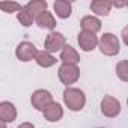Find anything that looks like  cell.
<instances>
[{
  "label": "cell",
  "mask_w": 128,
  "mask_h": 128,
  "mask_svg": "<svg viewBox=\"0 0 128 128\" xmlns=\"http://www.w3.org/2000/svg\"><path fill=\"white\" fill-rule=\"evenodd\" d=\"M54 12L59 18H68L72 12V5L66 0H56L54 2Z\"/></svg>",
  "instance_id": "7c38bea8"
},
{
  "label": "cell",
  "mask_w": 128,
  "mask_h": 128,
  "mask_svg": "<svg viewBox=\"0 0 128 128\" xmlns=\"http://www.w3.org/2000/svg\"><path fill=\"white\" fill-rule=\"evenodd\" d=\"M42 113H44V118L48 120V122H57V120H60L62 119V116H63V108H62V106L60 104H57V102H50L44 110H42Z\"/></svg>",
  "instance_id": "9c48e42d"
},
{
  "label": "cell",
  "mask_w": 128,
  "mask_h": 128,
  "mask_svg": "<svg viewBox=\"0 0 128 128\" xmlns=\"http://www.w3.org/2000/svg\"><path fill=\"white\" fill-rule=\"evenodd\" d=\"M98 128H102V126H98Z\"/></svg>",
  "instance_id": "603a6c76"
},
{
  "label": "cell",
  "mask_w": 128,
  "mask_h": 128,
  "mask_svg": "<svg viewBox=\"0 0 128 128\" xmlns=\"http://www.w3.org/2000/svg\"><path fill=\"white\" fill-rule=\"evenodd\" d=\"M36 53H38L36 47H35L32 42H27V41L20 42V44L17 45V48H15V56H17L21 62H29V60L35 59Z\"/></svg>",
  "instance_id": "52a82bcc"
},
{
  "label": "cell",
  "mask_w": 128,
  "mask_h": 128,
  "mask_svg": "<svg viewBox=\"0 0 128 128\" xmlns=\"http://www.w3.org/2000/svg\"><path fill=\"white\" fill-rule=\"evenodd\" d=\"M17 128H35V125L30 124V122H24V124H20Z\"/></svg>",
  "instance_id": "44dd1931"
},
{
  "label": "cell",
  "mask_w": 128,
  "mask_h": 128,
  "mask_svg": "<svg viewBox=\"0 0 128 128\" xmlns=\"http://www.w3.org/2000/svg\"><path fill=\"white\" fill-rule=\"evenodd\" d=\"M101 112L107 118H114L120 113V102L116 98H113L110 95H106L101 100Z\"/></svg>",
  "instance_id": "5b68a950"
},
{
  "label": "cell",
  "mask_w": 128,
  "mask_h": 128,
  "mask_svg": "<svg viewBox=\"0 0 128 128\" xmlns=\"http://www.w3.org/2000/svg\"><path fill=\"white\" fill-rule=\"evenodd\" d=\"M112 6H113V3L108 2V0H94V2L90 3L92 12H95L98 15H108Z\"/></svg>",
  "instance_id": "9a60e30c"
},
{
  "label": "cell",
  "mask_w": 128,
  "mask_h": 128,
  "mask_svg": "<svg viewBox=\"0 0 128 128\" xmlns=\"http://www.w3.org/2000/svg\"><path fill=\"white\" fill-rule=\"evenodd\" d=\"M36 23H38L39 27H44V29H54L56 27V20H54L53 14L48 12V11L41 12L36 17Z\"/></svg>",
  "instance_id": "2e32d148"
},
{
  "label": "cell",
  "mask_w": 128,
  "mask_h": 128,
  "mask_svg": "<svg viewBox=\"0 0 128 128\" xmlns=\"http://www.w3.org/2000/svg\"><path fill=\"white\" fill-rule=\"evenodd\" d=\"M35 60H36L38 65L42 66V68H50V66H53L56 63V57L53 54L47 53V51H38L36 56H35Z\"/></svg>",
  "instance_id": "e0dca14e"
},
{
  "label": "cell",
  "mask_w": 128,
  "mask_h": 128,
  "mask_svg": "<svg viewBox=\"0 0 128 128\" xmlns=\"http://www.w3.org/2000/svg\"><path fill=\"white\" fill-rule=\"evenodd\" d=\"M116 74L122 82H128V62L122 60L116 65Z\"/></svg>",
  "instance_id": "ac0fdd59"
},
{
  "label": "cell",
  "mask_w": 128,
  "mask_h": 128,
  "mask_svg": "<svg viewBox=\"0 0 128 128\" xmlns=\"http://www.w3.org/2000/svg\"><path fill=\"white\" fill-rule=\"evenodd\" d=\"M57 76L60 78V82L63 84H74L78 78H80V70L77 65H70V63H62L59 71H57Z\"/></svg>",
  "instance_id": "7a4b0ae2"
},
{
  "label": "cell",
  "mask_w": 128,
  "mask_h": 128,
  "mask_svg": "<svg viewBox=\"0 0 128 128\" xmlns=\"http://www.w3.org/2000/svg\"><path fill=\"white\" fill-rule=\"evenodd\" d=\"M80 24H82V29H83V30L92 32V33H96V32L101 29V21H100L96 17H92V15H88V17L82 18Z\"/></svg>",
  "instance_id": "5bb4252c"
},
{
  "label": "cell",
  "mask_w": 128,
  "mask_h": 128,
  "mask_svg": "<svg viewBox=\"0 0 128 128\" xmlns=\"http://www.w3.org/2000/svg\"><path fill=\"white\" fill-rule=\"evenodd\" d=\"M0 9H2L3 12H18L21 11V6L20 3H15V2H0Z\"/></svg>",
  "instance_id": "ffe728a7"
},
{
  "label": "cell",
  "mask_w": 128,
  "mask_h": 128,
  "mask_svg": "<svg viewBox=\"0 0 128 128\" xmlns=\"http://www.w3.org/2000/svg\"><path fill=\"white\" fill-rule=\"evenodd\" d=\"M0 128H6V124H5V122H2V120H0Z\"/></svg>",
  "instance_id": "7402d4cb"
},
{
  "label": "cell",
  "mask_w": 128,
  "mask_h": 128,
  "mask_svg": "<svg viewBox=\"0 0 128 128\" xmlns=\"http://www.w3.org/2000/svg\"><path fill=\"white\" fill-rule=\"evenodd\" d=\"M17 119V108L12 102L3 101L0 102V120L2 122H14Z\"/></svg>",
  "instance_id": "30bf717a"
},
{
  "label": "cell",
  "mask_w": 128,
  "mask_h": 128,
  "mask_svg": "<svg viewBox=\"0 0 128 128\" xmlns=\"http://www.w3.org/2000/svg\"><path fill=\"white\" fill-rule=\"evenodd\" d=\"M17 18H18L20 24H23L24 27H29V26H32V23H33V17H32L24 8H21V11H18Z\"/></svg>",
  "instance_id": "d6986e66"
},
{
  "label": "cell",
  "mask_w": 128,
  "mask_h": 128,
  "mask_svg": "<svg viewBox=\"0 0 128 128\" xmlns=\"http://www.w3.org/2000/svg\"><path fill=\"white\" fill-rule=\"evenodd\" d=\"M98 45L101 53L106 56H114L119 53V39L113 33H104L98 41Z\"/></svg>",
  "instance_id": "3957f363"
},
{
  "label": "cell",
  "mask_w": 128,
  "mask_h": 128,
  "mask_svg": "<svg viewBox=\"0 0 128 128\" xmlns=\"http://www.w3.org/2000/svg\"><path fill=\"white\" fill-rule=\"evenodd\" d=\"M47 6H48V3L45 2V0H32V2H29V3L24 6V9H26L32 17H38L41 12L47 11Z\"/></svg>",
  "instance_id": "4fadbf2b"
},
{
  "label": "cell",
  "mask_w": 128,
  "mask_h": 128,
  "mask_svg": "<svg viewBox=\"0 0 128 128\" xmlns=\"http://www.w3.org/2000/svg\"><path fill=\"white\" fill-rule=\"evenodd\" d=\"M60 60L63 63H70V65H77L80 62V54L72 48L71 45H65L60 50Z\"/></svg>",
  "instance_id": "8fae6325"
},
{
  "label": "cell",
  "mask_w": 128,
  "mask_h": 128,
  "mask_svg": "<svg viewBox=\"0 0 128 128\" xmlns=\"http://www.w3.org/2000/svg\"><path fill=\"white\" fill-rule=\"evenodd\" d=\"M77 41H78V45H80V48H82L83 51H92V50L98 45V38H96V35L92 33V32H86V30H82V32L78 33Z\"/></svg>",
  "instance_id": "ba28073f"
},
{
  "label": "cell",
  "mask_w": 128,
  "mask_h": 128,
  "mask_svg": "<svg viewBox=\"0 0 128 128\" xmlns=\"http://www.w3.org/2000/svg\"><path fill=\"white\" fill-rule=\"evenodd\" d=\"M65 45H66V39H65V36H63L62 33H59V32H51L45 38V51L50 53V54L60 51Z\"/></svg>",
  "instance_id": "277c9868"
},
{
  "label": "cell",
  "mask_w": 128,
  "mask_h": 128,
  "mask_svg": "<svg viewBox=\"0 0 128 128\" xmlns=\"http://www.w3.org/2000/svg\"><path fill=\"white\" fill-rule=\"evenodd\" d=\"M30 102L32 106L36 108V110H44L50 102H53V96L48 90H44V89H39V90H35L30 96Z\"/></svg>",
  "instance_id": "8992f818"
},
{
  "label": "cell",
  "mask_w": 128,
  "mask_h": 128,
  "mask_svg": "<svg viewBox=\"0 0 128 128\" xmlns=\"http://www.w3.org/2000/svg\"><path fill=\"white\" fill-rule=\"evenodd\" d=\"M63 101H65L66 107L72 112H80L84 104H86V96L84 92L76 88H66L63 92Z\"/></svg>",
  "instance_id": "6da1fadb"
}]
</instances>
